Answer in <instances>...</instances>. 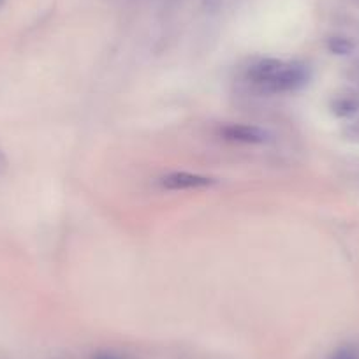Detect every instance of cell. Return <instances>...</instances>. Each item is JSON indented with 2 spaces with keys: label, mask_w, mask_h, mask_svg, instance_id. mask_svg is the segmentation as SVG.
<instances>
[{
  "label": "cell",
  "mask_w": 359,
  "mask_h": 359,
  "mask_svg": "<svg viewBox=\"0 0 359 359\" xmlns=\"http://www.w3.org/2000/svg\"><path fill=\"white\" fill-rule=\"evenodd\" d=\"M355 79H358V81H359V65H358V67H355Z\"/></svg>",
  "instance_id": "10"
},
{
  "label": "cell",
  "mask_w": 359,
  "mask_h": 359,
  "mask_svg": "<svg viewBox=\"0 0 359 359\" xmlns=\"http://www.w3.org/2000/svg\"><path fill=\"white\" fill-rule=\"evenodd\" d=\"M359 109V99L352 97V95H344V97H338L333 102V111L340 116H348L354 115Z\"/></svg>",
  "instance_id": "4"
},
{
  "label": "cell",
  "mask_w": 359,
  "mask_h": 359,
  "mask_svg": "<svg viewBox=\"0 0 359 359\" xmlns=\"http://www.w3.org/2000/svg\"><path fill=\"white\" fill-rule=\"evenodd\" d=\"M247 78L255 88L266 94H291L309 83L310 71L299 62H285L266 58L250 65Z\"/></svg>",
  "instance_id": "1"
},
{
  "label": "cell",
  "mask_w": 359,
  "mask_h": 359,
  "mask_svg": "<svg viewBox=\"0 0 359 359\" xmlns=\"http://www.w3.org/2000/svg\"><path fill=\"white\" fill-rule=\"evenodd\" d=\"M352 43L348 39H344V37H333L330 39V50L337 55H347L352 51Z\"/></svg>",
  "instance_id": "5"
},
{
  "label": "cell",
  "mask_w": 359,
  "mask_h": 359,
  "mask_svg": "<svg viewBox=\"0 0 359 359\" xmlns=\"http://www.w3.org/2000/svg\"><path fill=\"white\" fill-rule=\"evenodd\" d=\"M208 2H210V4H212V6H217V4H219V2H220V0H208Z\"/></svg>",
  "instance_id": "9"
},
{
  "label": "cell",
  "mask_w": 359,
  "mask_h": 359,
  "mask_svg": "<svg viewBox=\"0 0 359 359\" xmlns=\"http://www.w3.org/2000/svg\"><path fill=\"white\" fill-rule=\"evenodd\" d=\"M219 136L240 144H264L271 141V134L268 130L248 123H226L219 129Z\"/></svg>",
  "instance_id": "3"
},
{
  "label": "cell",
  "mask_w": 359,
  "mask_h": 359,
  "mask_svg": "<svg viewBox=\"0 0 359 359\" xmlns=\"http://www.w3.org/2000/svg\"><path fill=\"white\" fill-rule=\"evenodd\" d=\"M4 2H6V0H0V9H2V6H4Z\"/></svg>",
  "instance_id": "11"
},
{
  "label": "cell",
  "mask_w": 359,
  "mask_h": 359,
  "mask_svg": "<svg viewBox=\"0 0 359 359\" xmlns=\"http://www.w3.org/2000/svg\"><path fill=\"white\" fill-rule=\"evenodd\" d=\"M92 359H126V358L120 354H116V352L104 351V352H97V354H95Z\"/></svg>",
  "instance_id": "7"
},
{
  "label": "cell",
  "mask_w": 359,
  "mask_h": 359,
  "mask_svg": "<svg viewBox=\"0 0 359 359\" xmlns=\"http://www.w3.org/2000/svg\"><path fill=\"white\" fill-rule=\"evenodd\" d=\"M327 359H359V351L352 345H344V347L337 348Z\"/></svg>",
  "instance_id": "6"
},
{
  "label": "cell",
  "mask_w": 359,
  "mask_h": 359,
  "mask_svg": "<svg viewBox=\"0 0 359 359\" xmlns=\"http://www.w3.org/2000/svg\"><path fill=\"white\" fill-rule=\"evenodd\" d=\"M6 168H8V161H6V155L0 151V175L6 171Z\"/></svg>",
  "instance_id": "8"
},
{
  "label": "cell",
  "mask_w": 359,
  "mask_h": 359,
  "mask_svg": "<svg viewBox=\"0 0 359 359\" xmlns=\"http://www.w3.org/2000/svg\"><path fill=\"white\" fill-rule=\"evenodd\" d=\"M215 184L217 180L212 176L187 171H172L158 178V185L164 191H201Z\"/></svg>",
  "instance_id": "2"
}]
</instances>
